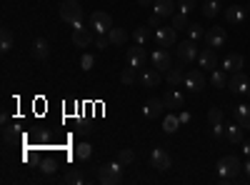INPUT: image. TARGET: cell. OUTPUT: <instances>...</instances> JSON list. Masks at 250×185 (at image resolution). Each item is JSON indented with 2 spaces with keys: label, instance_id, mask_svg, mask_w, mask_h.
<instances>
[{
  "label": "cell",
  "instance_id": "21",
  "mask_svg": "<svg viewBox=\"0 0 250 185\" xmlns=\"http://www.w3.org/2000/svg\"><path fill=\"white\" fill-rule=\"evenodd\" d=\"M140 83H143V88H158L160 85V70L148 68V70L140 75Z\"/></svg>",
  "mask_w": 250,
  "mask_h": 185
},
{
  "label": "cell",
  "instance_id": "4",
  "mask_svg": "<svg viewBox=\"0 0 250 185\" xmlns=\"http://www.w3.org/2000/svg\"><path fill=\"white\" fill-rule=\"evenodd\" d=\"M90 28L95 30V35H108V30L113 28V18L105 10H95L90 15Z\"/></svg>",
  "mask_w": 250,
  "mask_h": 185
},
{
  "label": "cell",
  "instance_id": "27",
  "mask_svg": "<svg viewBox=\"0 0 250 185\" xmlns=\"http://www.w3.org/2000/svg\"><path fill=\"white\" fill-rule=\"evenodd\" d=\"M108 38H110L113 45H123L125 40H128V33H125L123 28H115V25H113V28L108 30Z\"/></svg>",
  "mask_w": 250,
  "mask_h": 185
},
{
  "label": "cell",
  "instance_id": "18",
  "mask_svg": "<svg viewBox=\"0 0 250 185\" xmlns=\"http://www.w3.org/2000/svg\"><path fill=\"white\" fill-rule=\"evenodd\" d=\"M245 18H248V8L233 5V8H228V10H225V20H228V23H233V25L245 23Z\"/></svg>",
  "mask_w": 250,
  "mask_h": 185
},
{
  "label": "cell",
  "instance_id": "20",
  "mask_svg": "<svg viewBox=\"0 0 250 185\" xmlns=\"http://www.w3.org/2000/svg\"><path fill=\"white\" fill-rule=\"evenodd\" d=\"M153 8H155L153 13L160 15V18H173V13H175V3H173V0H155Z\"/></svg>",
  "mask_w": 250,
  "mask_h": 185
},
{
  "label": "cell",
  "instance_id": "24",
  "mask_svg": "<svg viewBox=\"0 0 250 185\" xmlns=\"http://www.w3.org/2000/svg\"><path fill=\"white\" fill-rule=\"evenodd\" d=\"M165 78H168V83L173 88H178L180 83H185V75H183L180 68H168V70H165Z\"/></svg>",
  "mask_w": 250,
  "mask_h": 185
},
{
  "label": "cell",
  "instance_id": "17",
  "mask_svg": "<svg viewBox=\"0 0 250 185\" xmlns=\"http://www.w3.org/2000/svg\"><path fill=\"white\" fill-rule=\"evenodd\" d=\"M243 55L240 53H230V55H225V60H223V70L225 73H238V70H243Z\"/></svg>",
  "mask_w": 250,
  "mask_h": 185
},
{
  "label": "cell",
  "instance_id": "19",
  "mask_svg": "<svg viewBox=\"0 0 250 185\" xmlns=\"http://www.w3.org/2000/svg\"><path fill=\"white\" fill-rule=\"evenodd\" d=\"M48 55H50L48 40L45 38H35V43H33V58L35 60H48Z\"/></svg>",
  "mask_w": 250,
  "mask_h": 185
},
{
  "label": "cell",
  "instance_id": "8",
  "mask_svg": "<svg viewBox=\"0 0 250 185\" xmlns=\"http://www.w3.org/2000/svg\"><path fill=\"white\" fill-rule=\"evenodd\" d=\"M150 63H153V68L155 70H168V68H173V55L168 53V48H158L153 55H150Z\"/></svg>",
  "mask_w": 250,
  "mask_h": 185
},
{
  "label": "cell",
  "instance_id": "9",
  "mask_svg": "<svg viewBox=\"0 0 250 185\" xmlns=\"http://www.w3.org/2000/svg\"><path fill=\"white\" fill-rule=\"evenodd\" d=\"M248 85H250V80H248V75L243 70L230 73V78H228V88H230L235 95H245L248 93Z\"/></svg>",
  "mask_w": 250,
  "mask_h": 185
},
{
  "label": "cell",
  "instance_id": "34",
  "mask_svg": "<svg viewBox=\"0 0 250 185\" xmlns=\"http://www.w3.org/2000/svg\"><path fill=\"white\" fill-rule=\"evenodd\" d=\"M210 83H213L215 88H225V85H228V75H225V70H223V68H220V70H213Z\"/></svg>",
  "mask_w": 250,
  "mask_h": 185
},
{
  "label": "cell",
  "instance_id": "31",
  "mask_svg": "<svg viewBox=\"0 0 250 185\" xmlns=\"http://www.w3.org/2000/svg\"><path fill=\"white\" fill-rule=\"evenodd\" d=\"M10 48H13V33H10V28H3L0 30V50L8 53Z\"/></svg>",
  "mask_w": 250,
  "mask_h": 185
},
{
  "label": "cell",
  "instance_id": "35",
  "mask_svg": "<svg viewBox=\"0 0 250 185\" xmlns=\"http://www.w3.org/2000/svg\"><path fill=\"white\" fill-rule=\"evenodd\" d=\"M173 28L175 30H188V13H173Z\"/></svg>",
  "mask_w": 250,
  "mask_h": 185
},
{
  "label": "cell",
  "instance_id": "13",
  "mask_svg": "<svg viewBox=\"0 0 250 185\" xmlns=\"http://www.w3.org/2000/svg\"><path fill=\"white\" fill-rule=\"evenodd\" d=\"M145 60H148V53H145L143 45H133V48H128V65H133V68H143V65H145Z\"/></svg>",
  "mask_w": 250,
  "mask_h": 185
},
{
  "label": "cell",
  "instance_id": "44",
  "mask_svg": "<svg viewBox=\"0 0 250 185\" xmlns=\"http://www.w3.org/2000/svg\"><path fill=\"white\" fill-rule=\"evenodd\" d=\"M160 20H163V18L153 13V15H150V20H148V25H150V28H160Z\"/></svg>",
  "mask_w": 250,
  "mask_h": 185
},
{
  "label": "cell",
  "instance_id": "6",
  "mask_svg": "<svg viewBox=\"0 0 250 185\" xmlns=\"http://www.w3.org/2000/svg\"><path fill=\"white\" fill-rule=\"evenodd\" d=\"M175 55H178V60L180 63H193V60L198 58V48H195V40H183V43H178V48H175Z\"/></svg>",
  "mask_w": 250,
  "mask_h": 185
},
{
  "label": "cell",
  "instance_id": "37",
  "mask_svg": "<svg viewBox=\"0 0 250 185\" xmlns=\"http://www.w3.org/2000/svg\"><path fill=\"white\" fill-rule=\"evenodd\" d=\"M62 180H65V183H73V185H80V183H83V175H80V170H68Z\"/></svg>",
  "mask_w": 250,
  "mask_h": 185
},
{
  "label": "cell",
  "instance_id": "39",
  "mask_svg": "<svg viewBox=\"0 0 250 185\" xmlns=\"http://www.w3.org/2000/svg\"><path fill=\"white\" fill-rule=\"evenodd\" d=\"M93 65H95V58H93L90 53H85V55L80 58V68H83V70H93Z\"/></svg>",
  "mask_w": 250,
  "mask_h": 185
},
{
  "label": "cell",
  "instance_id": "5",
  "mask_svg": "<svg viewBox=\"0 0 250 185\" xmlns=\"http://www.w3.org/2000/svg\"><path fill=\"white\" fill-rule=\"evenodd\" d=\"M93 40H95V33L90 28H85L83 23L73 25V43H75V48H88V45H93Z\"/></svg>",
  "mask_w": 250,
  "mask_h": 185
},
{
  "label": "cell",
  "instance_id": "46",
  "mask_svg": "<svg viewBox=\"0 0 250 185\" xmlns=\"http://www.w3.org/2000/svg\"><path fill=\"white\" fill-rule=\"evenodd\" d=\"M243 153L250 158V140H245V143H243Z\"/></svg>",
  "mask_w": 250,
  "mask_h": 185
},
{
  "label": "cell",
  "instance_id": "1",
  "mask_svg": "<svg viewBox=\"0 0 250 185\" xmlns=\"http://www.w3.org/2000/svg\"><path fill=\"white\" fill-rule=\"evenodd\" d=\"M215 168H218L223 183H230V180H235V178L243 173V165H240V160H238L235 155H223V158L218 160Z\"/></svg>",
  "mask_w": 250,
  "mask_h": 185
},
{
  "label": "cell",
  "instance_id": "15",
  "mask_svg": "<svg viewBox=\"0 0 250 185\" xmlns=\"http://www.w3.org/2000/svg\"><path fill=\"white\" fill-rule=\"evenodd\" d=\"M175 33H178V30H175L173 25H170V28H158V30H155L158 45H160V48H170V45L175 43Z\"/></svg>",
  "mask_w": 250,
  "mask_h": 185
},
{
  "label": "cell",
  "instance_id": "40",
  "mask_svg": "<svg viewBox=\"0 0 250 185\" xmlns=\"http://www.w3.org/2000/svg\"><path fill=\"white\" fill-rule=\"evenodd\" d=\"M108 45H113L108 35H95V48H98V50H105Z\"/></svg>",
  "mask_w": 250,
  "mask_h": 185
},
{
  "label": "cell",
  "instance_id": "32",
  "mask_svg": "<svg viewBox=\"0 0 250 185\" xmlns=\"http://www.w3.org/2000/svg\"><path fill=\"white\" fill-rule=\"evenodd\" d=\"M135 78H138V68L128 65V68L120 73V83H123V85H133V83H135Z\"/></svg>",
  "mask_w": 250,
  "mask_h": 185
},
{
  "label": "cell",
  "instance_id": "38",
  "mask_svg": "<svg viewBox=\"0 0 250 185\" xmlns=\"http://www.w3.org/2000/svg\"><path fill=\"white\" fill-rule=\"evenodd\" d=\"M188 35H190V40H200L205 38V30L200 25H188Z\"/></svg>",
  "mask_w": 250,
  "mask_h": 185
},
{
  "label": "cell",
  "instance_id": "23",
  "mask_svg": "<svg viewBox=\"0 0 250 185\" xmlns=\"http://www.w3.org/2000/svg\"><path fill=\"white\" fill-rule=\"evenodd\" d=\"M180 125H183V123H180V118H178L175 113H168V115L163 118V130H165V133H175Z\"/></svg>",
  "mask_w": 250,
  "mask_h": 185
},
{
  "label": "cell",
  "instance_id": "47",
  "mask_svg": "<svg viewBox=\"0 0 250 185\" xmlns=\"http://www.w3.org/2000/svg\"><path fill=\"white\" fill-rule=\"evenodd\" d=\"M138 3H140L143 8H148V5H153V3H155V0H138Z\"/></svg>",
  "mask_w": 250,
  "mask_h": 185
},
{
  "label": "cell",
  "instance_id": "16",
  "mask_svg": "<svg viewBox=\"0 0 250 185\" xmlns=\"http://www.w3.org/2000/svg\"><path fill=\"white\" fill-rule=\"evenodd\" d=\"M205 43H208V48H220L223 43H225V30L223 28H210V30H205Z\"/></svg>",
  "mask_w": 250,
  "mask_h": 185
},
{
  "label": "cell",
  "instance_id": "12",
  "mask_svg": "<svg viewBox=\"0 0 250 185\" xmlns=\"http://www.w3.org/2000/svg\"><path fill=\"white\" fill-rule=\"evenodd\" d=\"M198 63L203 70H215L218 68V55H215V48H205L198 53Z\"/></svg>",
  "mask_w": 250,
  "mask_h": 185
},
{
  "label": "cell",
  "instance_id": "11",
  "mask_svg": "<svg viewBox=\"0 0 250 185\" xmlns=\"http://www.w3.org/2000/svg\"><path fill=\"white\" fill-rule=\"evenodd\" d=\"M163 110H165V103H163V98H150V100L143 105V115L148 118V120L160 118V115H163Z\"/></svg>",
  "mask_w": 250,
  "mask_h": 185
},
{
  "label": "cell",
  "instance_id": "42",
  "mask_svg": "<svg viewBox=\"0 0 250 185\" xmlns=\"http://www.w3.org/2000/svg\"><path fill=\"white\" fill-rule=\"evenodd\" d=\"M213 138H215V140L225 138V128H223V123H215V125H213Z\"/></svg>",
  "mask_w": 250,
  "mask_h": 185
},
{
  "label": "cell",
  "instance_id": "28",
  "mask_svg": "<svg viewBox=\"0 0 250 185\" xmlns=\"http://www.w3.org/2000/svg\"><path fill=\"white\" fill-rule=\"evenodd\" d=\"M220 13V0H205L203 3V15L205 18H215Z\"/></svg>",
  "mask_w": 250,
  "mask_h": 185
},
{
  "label": "cell",
  "instance_id": "36",
  "mask_svg": "<svg viewBox=\"0 0 250 185\" xmlns=\"http://www.w3.org/2000/svg\"><path fill=\"white\" fill-rule=\"evenodd\" d=\"M208 120H210V125H215V123H223V110H220V108H210V110H208Z\"/></svg>",
  "mask_w": 250,
  "mask_h": 185
},
{
  "label": "cell",
  "instance_id": "43",
  "mask_svg": "<svg viewBox=\"0 0 250 185\" xmlns=\"http://www.w3.org/2000/svg\"><path fill=\"white\" fill-rule=\"evenodd\" d=\"M55 168H58V163H55V160H45V163H43V173H48V175L55 173Z\"/></svg>",
  "mask_w": 250,
  "mask_h": 185
},
{
  "label": "cell",
  "instance_id": "41",
  "mask_svg": "<svg viewBox=\"0 0 250 185\" xmlns=\"http://www.w3.org/2000/svg\"><path fill=\"white\" fill-rule=\"evenodd\" d=\"M178 8H180V13H190V10H195V0H178Z\"/></svg>",
  "mask_w": 250,
  "mask_h": 185
},
{
  "label": "cell",
  "instance_id": "50",
  "mask_svg": "<svg viewBox=\"0 0 250 185\" xmlns=\"http://www.w3.org/2000/svg\"><path fill=\"white\" fill-rule=\"evenodd\" d=\"M245 8H248V13H250V3H248V5H245Z\"/></svg>",
  "mask_w": 250,
  "mask_h": 185
},
{
  "label": "cell",
  "instance_id": "45",
  "mask_svg": "<svg viewBox=\"0 0 250 185\" xmlns=\"http://www.w3.org/2000/svg\"><path fill=\"white\" fill-rule=\"evenodd\" d=\"M178 118H180V123H190V113H185V110H183Z\"/></svg>",
  "mask_w": 250,
  "mask_h": 185
},
{
  "label": "cell",
  "instance_id": "7",
  "mask_svg": "<svg viewBox=\"0 0 250 185\" xmlns=\"http://www.w3.org/2000/svg\"><path fill=\"white\" fill-rule=\"evenodd\" d=\"M150 163H153V168H158V170H170L173 168V155L165 148H155L150 153Z\"/></svg>",
  "mask_w": 250,
  "mask_h": 185
},
{
  "label": "cell",
  "instance_id": "30",
  "mask_svg": "<svg viewBox=\"0 0 250 185\" xmlns=\"http://www.w3.org/2000/svg\"><path fill=\"white\" fill-rule=\"evenodd\" d=\"M3 140H5V143L20 140V125H15V123H13V125H5V128H3Z\"/></svg>",
  "mask_w": 250,
  "mask_h": 185
},
{
  "label": "cell",
  "instance_id": "3",
  "mask_svg": "<svg viewBox=\"0 0 250 185\" xmlns=\"http://www.w3.org/2000/svg\"><path fill=\"white\" fill-rule=\"evenodd\" d=\"M58 13H60V20H65V23H70V25L83 23V8H80L78 0H62Z\"/></svg>",
  "mask_w": 250,
  "mask_h": 185
},
{
  "label": "cell",
  "instance_id": "10",
  "mask_svg": "<svg viewBox=\"0 0 250 185\" xmlns=\"http://www.w3.org/2000/svg\"><path fill=\"white\" fill-rule=\"evenodd\" d=\"M183 85H185L188 90H193V93H200V90L205 88V73H203L200 68H198V70L193 68L190 73H185V83H183Z\"/></svg>",
  "mask_w": 250,
  "mask_h": 185
},
{
  "label": "cell",
  "instance_id": "22",
  "mask_svg": "<svg viewBox=\"0 0 250 185\" xmlns=\"http://www.w3.org/2000/svg\"><path fill=\"white\" fill-rule=\"evenodd\" d=\"M235 118L243 130H250V105H235Z\"/></svg>",
  "mask_w": 250,
  "mask_h": 185
},
{
  "label": "cell",
  "instance_id": "48",
  "mask_svg": "<svg viewBox=\"0 0 250 185\" xmlns=\"http://www.w3.org/2000/svg\"><path fill=\"white\" fill-rule=\"evenodd\" d=\"M243 170H245V175L250 178V158H248V163H245V165H243Z\"/></svg>",
  "mask_w": 250,
  "mask_h": 185
},
{
  "label": "cell",
  "instance_id": "2",
  "mask_svg": "<svg viewBox=\"0 0 250 185\" xmlns=\"http://www.w3.org/2000/svg\"><path fill=\"white\" fill-rule=\"evenodd\" d=\"M98 183L100 185H118V183H123V165L118 160L100 165L98 168Z\"/></svg>",
  "mask_w": 250,
  "mask_h": 185
},
{
  "label": "cell",
  "instance_id": "25",
  "mask_svg": "<svg viewBox=\"0 0 250 185\" xmlns=\"http://www.w3.org/2000/svg\"><path fill=\"white\" fill-rule=\"evenodd\" d=\"M225 140H228V143H233V145L243 143V128H240V125H230V128H225Z\"/></svg>",
  "mask_w": 250,
  "mask_h": 185
},
{
  "label": "cell",
  "instance_id": "14",
  "mask_svg": "<svg viewBox=\"0 0 250 185\" xmlns=\"http://www.w3.org/2000/svg\"><path fill=\"white\" fill-rule=\"evenodd\" d=\"M163 103H165V110L178 113V110L183 108V103H185V100H183V95H180V93L173 88V90H168V93L163 95Z\"/></svg>",
  "mask_w": 250,
  "mask_h": 185
},
{
  "label": "cell",
  "instance_id": "29",
  "mask_svg": "<svg viewBox=\"0 0 250 185\" xmlns=\"http://www.w3.org/2000/svg\"><path fill=\"white\" fill-rule=\"evenodd\" d=\"M90 155H93V145H90V143H78V145H75V158L78 160H90Z\"/></svg>",
  "mask_w": 250,
  "mask_h": 185
},
{
  "label": "cell",
  "instance_id": "33",
  "mask_svg": "<svg viewBox=\"0 0 250 185\" xmlns=\"http://www.w3.org/2000/svg\"><path fill=\"white\" fill-rule=\"evenodd\" d=\"M115 160L120 163V165H130V163L135 160V153H133L130 148H120L118 155H115Z\"/></svg>",
  "mask_w": 250,
  "mask_h": 185
},
{
  "label": "cell",
  "instance_id": "49",
  "mask_svg": "<svg viewBox=\"0 0 250 185\" xmlns=\"http://www.w3.org/2000/svg\"><path fill=\"white\" fill-rule=\"evenodd\" d=\"M245 95H248V98H250V85H248V93H245Z\"/></svg>",
  "mask_w": 250,
  "mask_h": 185
},
{
  "label": "cell",
  "instance_id": "26",
  "mask_svg": "<svg viewBox=\"0 0 250 185\" xmlns=\"http://www.w3.org/2000/svg\"><path fill=\"white\" fill-rule=\"evenodd\" d=\"M133 40H135V45H145V43L150 40V25L135 28V30H133Z\"/></svg>",
  "mask_w": 250,
  "mask_h": 185
}]
</instances>
